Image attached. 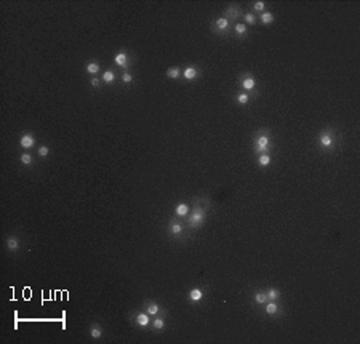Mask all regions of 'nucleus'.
Returning <instances> with one entry per match:
<instances>
[{
  "label": "nucleus",
  "mask_w": 360,
  "mask_h": 344,
  "mask_svg": "<svg viewBox=\"0 0 360 344\" xmlns=\"http://www.w3.org/2000/svg\"><path fill=\"white\" fill-rule=\"evenodd\" d=\"M203 218H205V213H203L200 208H197V210H194V213L190 215L189 221H190L192 226H199V224L203 221Z\"/></svg>",
  "instance_id": "nucleus-1"
},
{
  "label": "nucleus",
  "mask_w": 360,
  "mask_h": 344,
  "mask_svg": "<svg viewBox=\"0 0 360 344\" xmlns=\"http://www.w3.org/2000/svg\"><path fill=\"white\" fill-rule=\"evenodd\" d=\"M269 149V138L267 136H259L256 139V150L258 152H262V150H267Z\"/></svg>",
  "instance_id": "nucleus-2"
},
{
  "label": "nucleus",
  "mask_w": 360,
  "mask_h": 344,
  "mask_svg": "<svg viewBox=\"0 0 360 344\" xmlns=\"http://www.w3.org/2000/svg\"><path fill=\"white\" fill-rule=\"evenodd\" d=\"M32 146H34V138H32V134H24V136L21 138V147L29 149V147H32Z\"/></svg>",
  "instance_id": "nucleus-3"
},
{
  "label": "nucleus",
  "mask_w": 360,
  "mask_h": 344,
  "mask_svg": "<svg viewBox=\"0 0 360 344\" xmlns=\"http://www.w3.org/2000/svg\"><path fill=\"white\" fill-rule=\"evenodd\" d=\"M318 141H320V144L323 147H330L331 144H333V138H331L330 134H322L320 138H318Z\"/></svg>",
  "instance_id": "nucleus-4"
},
{
  "label": "nucleus",
  "mask_w": 360,
  "mask_h": 344,
  "mask_svg": "<svg viewBox=\"0 0 360 344\" xmlns=\"http://www.w3.org/2000/svg\"><path fill=\"white\" fill-rule=\"evenodd\" d=\"M183 75H184L187 80H192V78L197 77V71H195L194 67H186L184 71H183Z\"/></svg>",
  "instance_id": "nucleus-5"
},
{
  "label": "nucleus",
  "mask_w": 360,
  "mask_h": 344,
  "mask_svg": "<svg viewBox=\"0 0 360 344\" xmlns=\"http://www.w3.org/2000/svg\"><path fill=\"white\" fill-rule=\"evenodd\" d=\"M127 63H128L127 54H125V53H117V56H115V64H117V66H127Z\"/></svg>",
  "instance_id": "nucleus-6"
},
{
  "label": "nucleus",
  "mask_w": 360,
  "mask_h": 344,
  "mask_svg": "<svg viewBox=\"0 0 360 344\" xmlns=\"http://www.w3.org/2000/svg\"><path fill=\"white\" fill-rule=\"evenodd\" d=\"M255 85H256V82H255V78H251V77H246V78H243V82H242V87H243L245 90H251V88H255Z\"/></svg>",
  "instance_id": "nucleus-7"
},
{
  "label": "nucleus",
  "mask_w": 360,
  "mask_h": 344,
  "mask_svg": "<svg viewBox=\"0 0 360 344\" xmlns=\"http://www.w3.org/2000/svg\"><path fill=\"white\" fill-rule=\"evenodd\" d=\"M175 211H176V215L178 216H186L187 215V211H189V208H187V205L186 203H179L176 208H175Z\"/></svg>",
  "instance_id": "nucleus-8"
},
{
  "label": "nucleus",
  "mask_w": 360,
  "mask_h": 344,
  "mask_svg": "<svg viewBox=\"0 0 360 344\" xmlns=\"http://www.w3.org/2000/svg\"><path fill=\"white\" fill-rule=\"evenodd\" d=\"M136 322L138 325H141V326H146L149 323V315L147 314H138L136 315Z\"/></svg>",
  "instance_id": "nucleus-9"
},
{
  "label": "nucleus",
  "mask_w": 360,
  "mask_h": 344,
  "mask_svg": "<svg viewBox=\"0 0 360 344\" xmlns=\"http://www.w3.org/2000/svg\"><path fill=\"white\" fill-rule=\"evenodd\" d=\"M90 335H91V338L98 339V338H101V335H103V330H101L98 325H93V326L90 328Z\"/></svg>",
  "instance_id": "nucleus-10"
},
{
  "label": "nucleus",
  "mask_w": 360,
  "mask_h": 344,
  "mask_svg": "<svg viewBox=\"0 0 360 344\" xmlns=\"http://www.w3.org/2000/svg\"><path fill=\"white\" fill-rule=\"evenodd\" d=\"M189 296H190V299H192L194 302H199V301L202 299V291L199 290V288H194V290H190Z\"/></svg>",
  "instance_id": "nucleus-11"
},
{
  "label": "nucleus",
  "mask_w": 360,
  "mask_h": 344,
  "mask_svg": "<svg viewBox=\"0 0 360 344\" xmlns=\"http://www.w3.org/2000/svg\"><path fill=\"white\" fill-rule=\"evenodd\" d=\"M216 27H218V29H221V31L227 29V27H229L227 18H219V19H216Z\"/></svg>",
  "instance_id": "nucleus-12"
},
{
  "label": "nucleus",
  "mask_w": 360,
  "mask_h": 344,
  "mask_svg": "<svg viewBox=\"0 0 360 344\" xmlns=\"http://www.w3.org/2000/svg\"><path fill=\"white\" fill-rule=\"evenodd\" d=\"M167 75L170 78H178L179 75H181V69H179V67H171V69H168V71H167Z\"/></svg>",
  "instance_id": "nucleus-13"
},
{
  "label": "nucleus",
  "mask_w": 360,
  "mask_h": 344,
  "mask_svg": "<svg viewBox=\"0 0 360 344\" xmlns=\"http://www.w3.org/2000/svg\"><path fill=\"white\" fill-rule=\"evenodd\" d=\"M258 163L261 165V167H267V165H271V155L269 154H262L258 159Z\"/></svg>",
  "instance_id": "nucleus-14"
},
{
  "label": "nucleus",
  "mask_w": 360,
  "mask_h": 344,
  "mask_svg": "<svg viewBox=\"0 0 360 344\" xmlns=\"http://www.w3.org/2000/svg\"><path fill=\"white\" fill-rule=\"evenodd\" d=\"M7 245H8V250L16 251V250H18V240H16V237H10V239L7 240Z\"/></svg>",
  "instance_id": "nucleus-15"
},
{
  "label": "nucleus",
  "mask_w": 360,
  "mask_h": 344,
  "mask_svg": "<svg viewBox=\"0 0 360 344\" xmlns=\"http://www.w3.org/2000/svg\"><path fill=\"white\" fill-rule=\"evenodd\" d=\"M115 80V74L112 71H106L103 74V82H106V83H110V82H114Z\"/></svg>",
  "instance_id": "nucleus-16"
},
{
  "label": "nucleus",
  "mask_w": 360,
  "mask_h": 344,
  "mask_svg": "<svg viewBox=\"0 0 360 344\" xmlns=\"http://www.w3.org/2000/svg\"><path fill=\"white\" fill-rule=\"evenodd\" d=\"M99 71V64L98 63H90L88 66H87V72L88 74H96Z\"/></svg>",
  "instance_id": "nucleus-17"
},
{
  "label": "nucleus",
  "mask_w": 360,
  "mask_h": 344,
  "mask_svg": "<svg viewBox=\"0 0 360 344\" xmlns=\"http://www.w3.org/2000/svg\"><path fill=\"white\" fill-rule=\"evenodd\" d=\"M261 21L264 23V24H271L274 21V15H272V13H262V15H261Z\"/></svg>",
  "instance_id": "nucleus-18"
},
{
  "label": "nucleus",
  "mask_w": 360,
  "mask_h": 344,
  "mask_svg": "<svg viewBox=\"0 0 360 344\" xmlns=\"http://www.w3.org/2000/svg\"><path fill=\"white\" fill-rule=\"evenodd\" d=\"M159 311H160V307H159V304H155V302H152V304L147 306V314H150V315L159 314Z\"/></svg>",
  "instance_id": "nucleus-19"
},
{
  "label": "nucleus",
  "mask_w": 360,
  "mask_h": 344,
  "mask_svg": "<svg viewBox=\"0 0 360 344\" xmlns=\"http://www.w3.org/2000/svg\"><path fill=\"white\" fill-rule=\"evenodd\" d=\"M255 299H256V302H258V304H262V302L269 301L266 293H256V295H255Z\"/></svg>",
  "instance_id": "nucleus-20"
},
{
  "label": "nucleus",
  "mask_w": 360,
  "mask_h": 344,
  "mask_svg": "<svg viewBox=\"0 0 360 344\" xmlns=\"http://www.w3.org/2000/svg\"><path fill=\"white\" fill-rule=\"evenodd\" d=\"M266 295H267V299H269V301H275L277 298H279V291H277L275 288H271V290H269Z\"/></svg>",
  "instance_id": "nucleus-21"
},
{
  "label": "nucleus",
  "mask_w": 360,
  "mask_h": 344,
  "mask_svg": "<svg viewBox=\"0 0 360 344\" xmlns=\"http://www.w3.org/2000/svg\"><path fill=\"white\" fill-rule=\"evenodd\" d=\"M266 312L267 314H275L277 312V304H275V302H272V301L269 302V304L266 306Z\"/></svg>",
  "instance_id": "nucleus-22"
},
{
  "label": "nucleus",
  "mask_w": 360,
  "mask_h": 344,
  "mask_svg": "<svg viewBox=\"0 0 360 344\" xmlns=\"http://www.w3.org/2000/svg\"><path fill=\"white\" fill-rule=\"evenodd\" d=\"M235 32L240 34V35L246 34V26L245 24H237V26H235Z\"/></svg>",
  "instance_id": "nucleus-23"
},
{
  "label": "nucleus",
  "mask_w": 360,
  "mask_h": 344,
  "mask_svg": "<svg viewBox=\"0 0 360 344\" xmlns=\"http://www.w3.org/2000/svg\"><path fill=\"white\" fill-rule=\"evenodd\" d=\"M237 101H239L240 104H246V103H248V94H246V93H240V94L237 96Z\"/></svg>",
  "instance_id": "nucleus-24"
},
{
  "label": "nucleus",
  "mask_w": 360,
  "mask_h": 344,
  "mask_svg": "<svg viewBox=\"0 0 360 344\" xmlns=\"http://www.w3.org/2000/svg\"><path fill=\"white\" fill-rule=\"evenodd\" d=\"M21 162H23L24 165H31V163H32V157H31L29 154H23V155H21Z\"/></svg>",
  "instance_id": "nucleus-25"
},
{
  "label": "nucleus",
  "mask_w": 360,
  "mask_h": 344,
  "mask_svg": "<svg viewBox=\"0 0 360 344\" xmlns=\"http://www.w3.org/2000/svg\"><path fill=\"white\" fill-rule=\"evenodd\" d=\"M255 21H256L255 15H251V13H246V15H245V23H248V24H255Z\"/></svg>",
  "instance_id": "nucleus-26"
},
{
  "label": "nucleus",
  "mask_w": 360,
  "mask_h": 344,
  "mask_svg": "<svg viewBox=\"0 0 360 344\" xmlns=\"http://www.w3.org/2000/svg\"><path fill=\"white\" fill-rule=\"evenodd\" d=\"M171 232H173V234H181V232H183V226L175 223V224L171 226Z\"/></svg>",
  "instance_id": "nucleus-27"
},
{
  "label": "nucleus",
  "mask_w": 360,
  "mask_h": 344,
  "mask_svg": "<svg viewBox=\"0 0 360 344\" xmlns=\"http://www.w3.org/2000/svg\"><path fill=\"white\" fill-rule=\"evenodd\" d=\"M154 326H155L157 330H162V328L165 326V322H163V319H155V320H154Z\"/></svg>",
  "instance_id": "nucleus-28"
},
{
  "label": "nucleus",
  "mask_w": 360,
  "mask_h": 344,
  "mask_svg": "<svg viewBox=\"0 0 360 344\" xmlns=\"http://www.w3.org/2000/svg\"><path fill=\"white\" fill-rule=\"evenodd\" d=\"M38 155H40V157H47V155H48V147H47V146H42V147H40V149H38Z\"/></svg>",
  "instance_id": "nucleus-29"
},
{
  "label": "nucleus",
  "mask_w": 360,
  "mask_h": 344,
  "mask_svg": "<svg viewBox=\"0 0 360 344\" xmlns=\"http://www.w3.org/2000/svg\"><path fill=\"white\" fill-rule=\"evenodd\" d=\"M226 15H229V16H232V18H235L239 15V10L237 8H229L227 11H226Z\"/></svg>",
  "instance_id": "nucleus-30"
},
{
  "label": "nucleus",
  "mask_w": 360,
  "mask_h": 344,
  "mask_svg": "<svg viewBox=\"0 0 360 344\" xmlns=\"http://www.w3.org/2000/svg\"><path fill=\"white\" fill-rule=\"evenodd\" d=\"M255 10L262 11V10H264V2H256V3H255Z\"/></svg>",
  "instance_id": "nucleus-31"
},
{
  "label": "nucleus",
  "mask_w": 360,
  "mask_h": 344,
  "mask_svg": "<svg viewBox=\"0 0 360 344\" xmlns=\"http://www.w3.org/2000/svg\"><path fill=\"white\" fill-rule=\"evenodd\" d=\"M131 80H133L131 74H128V72H125V74H123V82H127V83H130Z\"/></svg>",
  "instance_id": "nucleus-32"
},
{
  "label": "nucleus",
  "mask_w": 360,
  "mask_h": 344,
  "mask_svg": "<svg viewBox=\"0 0 360 344\" xmlns=\"http://www.w3.org/2000/svg\"><path fill=\"white\" fill-rule=\"evenodd\" d=\"M90 83H91V87H98V85H99V80H98V78H91Z\"/></svg>",
  "instance_id": "nucleus-33"
}]
</instances>
